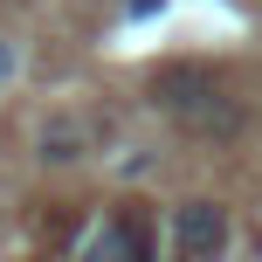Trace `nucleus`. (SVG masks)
<instances>
[{
    "instance_id": "nucleus-3",
    "label": "nucleus",
    "mask_w": 262,
    "mask_h": 262,
    "mask_svg": "<svg viewBox=\"0 0 262 262\" xmlns=\"http://www.w3.org/2000/svg\"><path fill=\"white\" fill-rule=\"evenodd\" d=\"M76 262H152V235H145L138 221H124V214H118V221H104L90 242H83Z\"/></svg>"
},
{
    "instance_id": "nucleus-2",
    "label": "nucleus",
    "mask_w": 262,
    "mask_h": 262,
    "mask_svg": "<svg viewBox=\"0 0 262 262\" xmlns=\"http://www.w3.org/2000/svg\"><path fill=\"white\" fill-rule=\"evenodd\" d=\"M221 249H228V214L214 200H180V214H172V255L180 262H221Z\"/></svg>"
},
{
    "instance_id": "nucleus-5",
    "label": "nucleus",
    "mask_w": 262,
    "mask_h": 262,
    "mask_svg": "<svg viewBox=\"0 0 262 262\" xmlns=\"http://www.w3.org/2000/svg\"><path fill=\"white\" fill-rule=\"evenodd\" d=\"M0 76H7V49H0Z\"/></svg>"
},
{
    "instance_id": "nucleus-4",
    "label": "nucleus",
    "mask_w": 262,
    "mask_h": 262,
    "mask_svg": "<svg viewBox=\"0 0 262 262\" xmlns=\"http://www.w3.org/2000/svg\"><path fill=\"white\" fill-rule=\"evenodd\" d=\"M159 7H166V0H124V14H131V21H152Z\"/></svg>"
},
{
    "instance_id": "nucleus-1",
    "label": "nucleus",
    "mask_w": 262,
    "mask_h": 262,
    "mask_svg": "<svg viewBox=\"0 0 262 262\" xmlns=\"http://www.w3.org/2000/svg\"><path fill=\"white\" fill-rule=\"evenodd\" d=\"M159 104H166L172 118L200 124V131H214V124L235 131V118H242L235 104H221V90H214L207 69H166V76H159Z\"/></svg>"
}]
</instances>
